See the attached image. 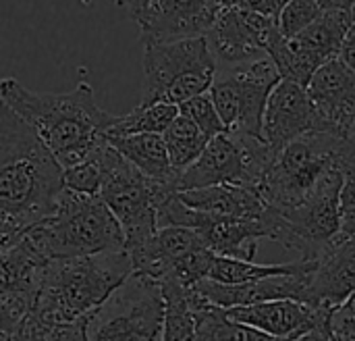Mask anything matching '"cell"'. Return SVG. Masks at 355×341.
Here are the masks:
<instances>
[{
	"instance_id": "1",
	"label": "cell",
	"mask_w": 355,
	"mask_h": 341,
	"mask_svg": "<svg viewBox=\"0 0 355 341\" xmlns=\"http://www.w3.org/2000/svg\"><path fill=\"white\" fill-rule=\"evenodd\" d=\"M64 192V169L10 106L0 104V250L48 221Z\"/></svg>"
},
{
	"instance_id": "2",
	"label": "cell",
	"mask_w": 355,
	"mask_h": 341,
	"mask_svg": "<svg viewBox=\"0 0 355 341\" xmlns=\"http://www.w3.org/2000/svg\"><path fill=\"white\" fill-rule=\"evenodd\" d=\"M0 102L33 127L64 171L92 158L106 144V133L116 119L98 106L87 81L56 94L33 92L17 79L4 77Z\"/></svg>"
},
{
	"instance_id": "3",
	"label": "cell",
	"mask_w": 355,
	"mask_h": 341,
	"mask_svg": "<svg viewBox=\"0 0 355 341\" xmlns=\"http://www.w3.org/2000/svg\"><path fill=\"white\" fill-rule=\"evenodd\" d=\"M131 275L127 252L50 260L31 317L44 327L89 319Z\"/></svg>"
},
{
	"instance_id": "4",
	"label": "cell",
	"mask_w": 355,
	"mask_h": 341,
	"mask_svg": "<svg viewBox=\"0 0 355 341\" xmlns=\"http://www.w3.org/2000/svg\"><path fill=\"white\" fill-rule=\"evenodd\" d=\"M25 238L48 258H81L108 252H127L125 231L100 196H81L64 190L56 213Z\"/></svg>"
},
{
	"instance_id": "5",
	"label": "cell",
	"mask_w": 355,
	"mask_h": 341,
	"mask_svg": "<svg viewBox=\"0 0 355 341\" xmlns=\"http://www.w3.org/2000/svg\"><path fill=\"white\" fill-rule=\"evenodd\" d=\"M98 158L104 175L100 198L119 219L127 240V254L133 260L158 235V206L177 190L148 179L110 142L98 150Z\"/></svg>"
},
{
	"instance_id": "6",
	"label": "cell",
	"mask_w": 355,
	"mask_h": 341,
	"mask_svg": "<svg viewBox=\"0 0 355 341\" xmlns=\"http://www.w3.org/2000/svg\"><path fill=\"white\" fill-rule=\"evenodd\" d=\"M218 63L206 38L144 44L139 104H177L210 92Z\"/></svg>"
},
{
	"instance_id": "7",
	"label": "cell",
	"mask_w": 355,
	"mask_h": 341,
	"mask_svg": "<svg viewBox=\"0 0 355 341\" xmlns=\"http://www.w3.org/2000/svg\"><path fill=\"white\" fill-rule=\"evenodd\" d=\"M345 158V138L331 131L308 133L281 150L268 169L260 194L279 215L297 206L329 169Z\"/></svg>"
},
{
	"instance_id": "8",
	"label": "cell",
	"mask_w": 355,
	"mask_h": 341,
	"mask_svg": "<svg viewBox=\"0 0 355 341\" xmlns=\"http://www.w3.org/2000/svg\"><path fill=\"white\" fill-rule=\"evenodd\" d=\"M343 160L329 169L314 190L291 210L279 215L275 242L300 254V260H320L341 233Z\"/></svg>"
},
{
	"instance_id": "9",
	"label": "cell",
	"mask_w": 355,
	"mask_h": 341,
	"mask_svg": "<svg viewBox=\"0 0 355 341\" xmlns=\"http://www.w3.org/2000/svg\"><path fill=\"white\" fill-rule=\"evenodd\" d=\"M166 302L158 281L133 273L100 306L87 327L89 341H162Z\"/></svg>"
},
{
	"instance_id": "10",
	"label": "cell",
	"mask_w": 355,
	"mask_h": 341,
	"mask_svg": "<svg viewBox=\"0 0 355 341\" xmlns=\"http://www.w3.org/2000/svg\"><path fill=\"white\" fill-rule=\"evenodd\" d=\"M277 154L262 138L225 131L210 140L204 154L179 175L177 194L212 185H250L260 190Z\"/></svg>"
},
{
	"instance_id": "11",
	"label": "cell",
	"mask_w": 355,
	"mask_h": 341,
	"mask_svg": "<svg viewBox=\"0 0 355 341\" xmlns=\"http://www.w3.org/2000/svg\"><path fill=\"white\" fill-rule=\"evenodd\" d=\"M281 81L283 77L270 56L243 65L218 67L210 94L227 131L264 140L266 106Z\"/></svg>"
},
{
	"instance_id": "12",
	"label": "cell",
	"mask_w": 355,
	"mask_h": 341,
	"mask_svg": "<svg viewBox=\"0 0 355 341\" xmlns=\"http://www.w3.org/2000/svg\"><path fill=\"white\" fill-rule=\"evenodd\" d=\"M48 265L25 235L0 250V335L12 333L33 315Z\"/></svg>"
},
{
	"instance_id": "13",
	"label": "cell",
	"mask_w": 355,
	"mask_h": 341,
	"mask_svg": "<svg viewBox=\"0 0 355 341\" xmlns=\"http://www.w3.org/2000/svg\"><path fill=\"white\" fill-rule=\"evenodd\" d=\"M283 38L279 21L227 4L206 35L218 67H233L268 56L275 42Z\"/></svg>"
},
{
	"instance_id": "14",
	"label": "cell",
	"mask_w": 355,
	"mask_h": 341,
	"mask_svg": "<svg viewBox=\"0 0 355 341\" xmlns=\"http://www.w3.org/2000/svg\"><path fill=\"white\" fill-rule=\"evenodd\" d=\"M227 4L223 0H150L139 25V40L175 42L206 38Z\"/></svg>"
},
{
	"instance_id": "15",
	"label": "cell",
	"mask_w": 355,
	"mask_h": 341,
	"mask_svg": "<svg viewBox=\"0 0 355 341\" xmlns=\"http://www.w3.org/2000/svg\"><path fill=\"white\" fill-rule=\"evenodd\" d=\"M314 131H329V129L320 113L316 110L308 88L283 79L270 94L266 106L264 142L275 154H279L295 140Z\"/></svg>"
},
{
	"instance_id": "16",
	"label": "cell",
	"mask_w": 355,
	"mask_h": 341,
	"mask_svg": "<svg viewBox=\"0 0 355 341\" xmlns=\"http://www.w3.org/2000/svg\"><path fill=\"white\" fill-rule=\"evenodd\" d=\"M312 271H304L297 275L266 277V279L239 283V285H225V283L204 279L196 285V290L204 300H208L210 304L225 308V310L239 308V306H256V304L277 302V300L306 302Z\"/></svg>"
},
{
	"instance_id": "17",
	"label": "cell",
	"mask_w": 355,
	"mask_h": 341,
	"mask_svg": "<svg viewBox=\"0 0 355 341\" xmlns=\"http://www.w3.org/2000/svg\"><path fill=\"white\" fill-rule=\"evenodd\" d=\"M333 310L314 308L297 300H277L256 306L229 308L227 317L235 323L248 325L256 331H262L277 340L293 341L300 335L314 329L322 319L331 317Z\"/></svg>"
},
{
	"instance_id": "18",
	"label": "cell",
	"mask_w": 355,
	"mask_h": 341,
	"mask_svg": "<svg viewBox=\"0 0 355 341\" xmlns=\"http://www.w3.org/2000/svg\"><path fill=\"white\" fill-rule=\"evenodd\" d=\"M310 98L331 133L347 138L355 123V73L339 58L329 60L308 85Z\"/></svg>"
},
{
	"instance_id": "19",
	"label": "cell",
	"mask_w": 355,
	"mask_h": 341,
	"mask_svg": "<svg viewBox=\"0 0 355 341\" xmlns=\"http://www.w3.org/2000/svg\"><path fill=\"white\" fill-rule=\"evenodd\" d=\"M355 294V235L335 244L310 275L306 304L337 310Z\"/></svg>"
},
{
	"instance_id": "20",
	"label": "cell",
	"mask_w": 355,
	"mask_h": 341,
	"mask_svg": "<svg viewBox=\"0 0 355 341\" xmlns=\"http://www.w3.org/2000/svg\"><path fill=\"white\" fill-rule=\"evenodd\" d=\"M177 196L189 208L220 219H254L268 210L260 190L250 185H212Z\"/></svg>"
},
{
	"instance_id": "21",
	"label": "cell",
	"mask_w": 355,
	"mask_h": 341,
	"mask_svg": "<svg viewBox=\"0 0 355 341\" xmlns=\"http://www.w3.org/2000/svg\"><path fill=\"white\" fill-rule=\"evenodd\" d=\"M108 142L148 179L173 185L177 190L179 173L173 169L166 142L160 133H141L129 138H108Z\"/></svg>"
},
{
	"instance_id": "22",
	"label": "cell",
	"mask_w": 355,
	"mask_h": 341,
	"mask_svg": "<svg viewBox=\"0 0 355 341\" xmlns=\"http://www.w3.org/2000/svg\"><path fill=\"white\" fill-rule=\"evenodd\" d=\"M352 27L354 19L349 10H324L308 29L297 33L293 40L312 56H316L322 65H327L329 60L339 56Z\"/></svg>"
},
{
	"instance_id": "23",
	"label": "cell",
	"mask_w": 355,
	"mask_h": 341,
	"mask_svg": "<svg viewBox=\"0 0 355 341\" xmlns=\"http://www.w3.org/2000/svg\"><path fill=\"white\" fill-rule=\"evenodd\" d=\"M160 288L166 302L162 341H198V310L204 298L196 288L171 281L160 283Z\"/></svg>"
},
{
	"instance_id": "24",
	"label": "cell",
	"mask_w": 355,
	"mask_h": 341,
	"mask_svg": "<svg viewBox=\"0 0 355 341\" xmlns=\"http://www.w3.org/2000/svg\"><path fill=\"white\" fill-rule=\"evenodd\" d=\"M316 263H306V260H293L285 265H256L248 260H235V258H223L216 256L214 265L208 273L210 281L225 283V285H239V283H250L266 277H281V275H297L304 271H312Z\"/></svg>"
},
{
	"instance_id": "25",
	"label": "cell",
	"mask_w": 355,
	"mask_h": 341,
	"mask_svg": "<svg viewBox=\"0 0 355 341\" xmlns=\"http://www.w3.org/2000/svg\"><path fill=\"white\" fill-rule=\"evenodd\" d=\"M177 104H137L127 115H116L106 138H129L141 133H164L179 117Z\"/></svg>"
},
{
	"instance_id": "26",
	"label": "cell",
	"mask_w": 355,
	"mask_h": 341,
	"mask_svg": "<svg viewBox=\"0 0 355 341\" xmlns=\"http://www.w3.org/2000/svg\"><path fill=\"white\" fill-rule=\"evenodd\" d=\"M166 142V150L173 163V169L181 175L185 169H189L206 150L210 144V138L185 115L179 113V117L173 121V125L162 133Z\"/></svg>"
},
{
	"instance_id": "27",
	"label": "cell",
	"mask_w": 355,
	"mask_h": 341,
	"mask_svg": "<svg viewBox=\"0 0 355 341\" xmlns=\"http://www.w3.org/2000/svg\"><path fill=\"white\" fill-rule=\"evenodd\" d=\"M198 341H285L270 338L248 325L235 323L225 308L202 300L198 310Z\"/></svg>"
},
{
	"instance_id": "28",
	"label": "cell",
	"mask_w": 355,
	"mask_h": 341,
	"mask_svg": "<svg viewBox=\"0 0 355 341\" xmlns=\"http://www.w3.org/2000/svg\"><path fill=\"white\" fill-rule=\"evenodd\" d=\"M89 319H81L77 323L58 325V327H44L33 317H29L12 333H23L27 338V341H89L87 340ZM12 333H8V335H12Z\"/></svg>"
},
{
	"instance_id": "29",
	"label": "cell",
	"mask_w": 355,
	"mask_h": 341,
	"mask_svg": "<svg viewBox=\"0 0 355 341\" xmlns=\"http://www.w3.org/2000/svg\"><path fill=\"white\" fill-rule=\"evenodd\" d=\"M179 110H181V115H185L187 119H191L210 140L227 131V127L223 123V117H220V113H218V108H216L210 92H206L202 96H196V98L183 102L179 106Z\"/></svg>"
},
{
	"instance_id": "30",
	"label": "cell",
	"mask_w": 355,
	"mask_h": 341,
	"mask_svg": "<svg viewBox=\"0 0 355 341\" xmlns=\"http://www.w3.org/2000/svg\"><path fill=\"white\" fill-rule=\"evenodd\" d=\"M102 179H104V175H102L100 158H98V152H96L85 163L64 171V190L81 194V196H100Z\"/></svg>"
},
{
	"instance_id": "31",
	"label": "cell",
	"mask_w": 355,
	"mask_h": 341,
	"mask_svg": "<svg viewBox=\"0 0 355 341\" xmlns=\"http://www.w3.org/2000/svg\"><path fill=\"white\" fill-rule=\"evenodd\" d=\"M322 6L316 0H289L279 17V27L285 38H295L304 29H308L320 15Z\"/></svg>"
},
{
	"instance_id": "32",
	"label": "cell",
	"mask_w": 355,
	"mask_h": 341,
	"mask_svg": "<svg viewBox=\"0 0 355 341\" xmlns=\"http://www.w3.org/2000/svg\"><path fill=\"white\" fill-rule=\"evenodd\" d=\"M355 235V160L343 158V185H341V233L339 242ZM337 242V244H339Z\"/></svg>"
},
{
	"instance_id": "33",
	"label": "cell",
	"mask_w": 355,
	"mask_h": 341,
	"mask_svg": "<svg viewBox=\"0 0 355 341\" xmlns=\"http://www.w3.org/2000/svg\"><path fill=\"white\" fill-rule=\"evenodd\" d=\"M331 325L337 341H355V294L333 313Z\"/></svg>"
},
{
	"instance_id": "34",
	"label": "cell",
	"mask_w": 355,
	"mask_h": 341,
	"mask_svg": "<svg viewBox=\"0 0 355 341\" xmlns=\"http://www.w3.org/2000/svg\"><path fill=\"white\" fill-rule=\"evenodd\" d=\"M287 2L289 0H235L233 4L243 8V10H252V13H258V15H264V17L279 21Z\"/></svg>"
},
{
	"instance_id": "35",
	"label": "cell",
	"mask_w": 355,
	"mask_h": 341,
	"mask_svg": "<svg viewBox=\"0 0 355 341\" xmlns=\"http://www.w3.org/2000/svg\"><path fill=\"white\" fill-rule=\"evenodd\" d=\"M331 319H333V315H331V317H327V319H322L314 329H310L308 333L300 335L297 340H293V341H335V333H333Z\"/></svg>"
},
{
	"instance_id": "36",
	"label": "cell",
	"mask_w": 355,
	"mask_h": 341,
	"mask_svg": "<svg viewBox=\"0 0 355 341\" xmlns=\"http://www.w3.org/2000/svg\"><path fill=\"white\" fill-rule=\"evenodd\" d=\"M337 58H339L347 69H352L355 73V25L349 29V33H347V38H345V42H343L341 52H339Z\"/></svg>"
},
{
	"instance_id": "37",
	"label": "cell",
	"mask_w": 355,
	"mask_h": 341,
	"mask_svg": "<svg viewBox=\"0 0 355 341\" xmlns=\"http://www.w3.org/2000/svg\"><path fill=\"white\" fill-rule=\"evenodd\" d=\"M114 4H116L119 8H125V10L131 15V19L137 21V19L144 15V10L148 8L150 0H114Z\"/></svg>"
},
{
	"instance_id": "38",
	"label": "cell",
	"mask_w": 355,
	"mask_h": 341,
	"mask_svg": "<svg viewBox=\"0 0 355 341\" xmlns=\"http://www.w3.org/2000/svg\"><path fill=\"white\" fill-rule=\"evenodd\" d=\"M322 10H349L352 13V6H354L355 0H316Z\"/></svg>"
},
{
	"instance_id": "39",
	"label": "cell",
	"mask_w": 355,
	"mask_h": 341,
	"mask_svg": "<svg viewBox=\"0 0 355 341\" xmlns=\"http://www.w3.org/2000/svg\"><path fill=\"white\" fill-rule=\"evenodd\" d=\"M352 19H354V25H355V2H354V6H352Z\"/></svg>"
},
{
	"instance_id": "40",
	"label": "cell",
	"mask_w": 355,
	"mask_h": 341,
	"mask_svg": "<svg viewBox=\"0 0 355 341\" xmlns=\"http://www.w3.org/2000/svg\"><path fill=\"white\" fill-rule=\"evenodd\" d=\"M223 2H225V4H233L235 0H223Z\"/></svg>"
}]
</instances>
